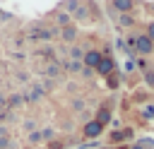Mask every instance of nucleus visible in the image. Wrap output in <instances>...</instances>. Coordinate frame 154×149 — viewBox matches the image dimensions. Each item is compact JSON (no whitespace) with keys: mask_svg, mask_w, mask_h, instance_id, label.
I'll return each instance as SVG.
<instances>
[{"mask_svg":"<svg viewBox=\"0 0 154 149\" xmlns=\"http://www.w3.org/2000/svg\"><path fill=\"white\" fill-rule=\"evenodd\" d=\"M132 46H135V53L137 55H152L154 53V41L147 34H137L135 41H132Z\"/></svg>","mask_w":154,"mask_h":149,"instance_id":"1","label":"nucleus"},{"mask_svg":"<svg viewBox=\"0 0 154 149\" xmlns=\"http://www.w3.org/2000/svg\"><path fill=\"white\" fill-rule=\"evenodd\" d=\"M101 60H103V53H101V50H96V48H91V50H84V58H82L84 67H91V70H96Z\"/></svg>","mask_w":154,"mask_h":149,"instance_id":"2","label":"nucleus"},{"mask_svg":"<svg viewBox=\"0 0 154 149\" xmlns=\"http://www.w3.org/2000/svg\"><path fill=\"white\" fill-rule=\"evenodd\" d=\"M82 132H84L87 139H96V137L103 132V125L96 123V120H89V123H84V130H82Z\"/></svg>","mask_w":154,"mask_h":149,"instance_id":"3","label":"nucleus"},{"mask_svg":"<svg viewBox=\"0 0 154 149\" xmlns=\"http://www.w3.org/2000/svg\"><path fill=\"white\" fill-rule=\"evenodd\" d=\"M113 70H116V62H113V58H111V55H103V60L99 62L96 72H99L101 77H111V74H113Z\"/></svg>","mask_w":154,"mask_h":149,"instance_id":"4","label":"nucleus"},{"mask_svg":"<svg viewBox=\"0 0 154 149\" xmlns=\"http://www.w3.org/2000/svg\"><path fill=\"white\" fill-rule=\"evenodd\" d=\"M111 5H113L116 12H120V14H130L132 7H135V0H111Z\"/></svg>","mask_w":154,"mask_h":149,"instance_id":"5","label":"nucleus"},{"mask_svg":"<svg viewBox=\"0 0 154 149\" xmlns=\"http://www.w3.org/2000/svg\"><path fill=\"white\" fill-rule=\"evenodd\" d=\"M60 36H63V41L72 43V41L77 38V26H75V24H70V26H63V29H60Z\"/></svg>","mask_w":154,"mask_h":149,"instance_id":"6","label":"nucleus"},{"mask_svg":"<svg viewBox=\"0 0 154 149\" xmlns=\"http://www.w3.org/2000/svg\"><path fill=\"white\" fill-rule=\"evenodd\" d=\"M130 137H132V130L125 127V130H116L111 135V142H123V139H130Z\"/></svg>","mask_w":154,"mask_h":149,"instance_id":"7","label":"nucleus"},{"mask_svg":"<svg viewBox=\"0 0 154 149\" xmlns=\"http://www.w3.org/2000/svg\"><path fill=\"white\" fill-rule=\"evenodd\" d=\"M118 26H123V29L135 26V17L132 14H118Z\"/></svg>","mask_w":154,"mask_h":149,"instance_id":"8","label":"nucleus"},{"mask_svg":"<svg viewBox=\"0 0 154 149\" xmlns=\"http://www.w3.org/2000/svg\"><path fill=\"white\" fill-rule=\"evenodd\" d=\"M96 123H101V125H106L108 120H111V111L103 106V108H99V113H96V118H94Z\"/></svg>","mask_w":154,"mask_h":149,"instance_id":"9","label":"nucleus"},{"mask_svg":"<svg viewBox=\"0 0 154 149\" xmlns=\"http://www.w3.org/2000/svg\"><path fill=\"white\" fill-rule=\"evenodd\" d=\"M72 17H77L79 22H87V19H91V17H89V10H87L84 5H79V7H77V10L72 12Z\"/></svg>","mask_w":154,"mask_h":149,"instance_id":"10","label":"nucleus"},{"mask_svg":"<svg viewBox=\"0 0 154 149\" xmlns=\"http://www.w3.org/2000/svg\"><path fill=\"white\" fill-rule=\"evenodd\" d=\"M142 120H154V106L152 103L142 106Z\"/></svg>","mask_w":154,"mask_h":149,"instance_id":"11","label":"nucleus"},{"mask_svg":"<svg viewBox=\"0 0 154 149\" xmlns=\"http://www.w3.org/2000/svg\"><path fill=\"white\" fill-rule=\"evenodd\" d=\"M70 58H72V60H82V58H84V50H82L79 46H72V48H70Z\"/></svg>","mask_w":154,"mask_h":149,"instance_id":"12","label":"nucleus"},{"mask_svg":"<svg viewBox=\"0 0 154 149\" xmlns=\"http://www.w3.org/2000/svg\"><path fill=\"white\" fill-rule=\"evenodd\" d=\"M70 17H72L70 12H60V14H58V24H60V26H70Z\"/></svg>","mask_w":154,"mask_h":149,"instance_id":"13","label":"nucleus"},{"mask_svg":"<svg viewBox=\"0 0 154 149\" xmlns=\"http://www.w3.org/2000/svg\"><path fill=\"white\" fill-rule=\"evenodd\" d=\"M144 84H147L149 89H154V70H147V72H144Z\"/></svg>","mask_w":154,"mask_h":149,"instance_id":"14","label":"nucleus"},{"mask_svg":"<svg viewBox=\"0 0 154 149\" xmlns=\"http://www.w3.org/2000/svg\"><path fill=\"white\" fill-rule=\"evenodd\" d=\"M51 77H58V72H60V65H48V70H46Z\"/></svg>","mask_w":154,"mask_h":149,"instance_id":"15","label":"nucleus"},{"mask_svg":"<svg viewBox=\"0 0 154 149\" xmlns=\"http://www.w3.org/2000/svg\"><path fill=\"white\" fill-rule=\"evenodd\" d=\"M144 34H147V36H149V38L154 41V19H152V22L147 24V31H144Z\"/></svg>","mask_w":154,"mask_h":149,"instance_id":"16","label":"nucleus"},{"mask_svg":"<svg viewBox=\"0 0 154 149\" xmlns=\"http://www.w3.org/2000/svg\"><path fill=\"white\" fill-rule=\"evenodd\" d=\"M125 72H135V60H128L125 62Z\"/></svg>","mask_w":154,"mask_h":149,"instance_id":"17","label":"nucleus"},{"mask_svg":"<svg viewBox=\"0 0 154 149\" xmlns=\"http://www.w3.org/2000/svg\"><path fill=\"white\" fill-rule=\"evenodd\" d=\"M108 87L116 89V87H118V77H108Z\"/></svg>","mask_w":154,"mask_h":149,"instance_id":"18","label":"nucleus"},{"mask_svg":"<svg viewBox=\"0 0 154 149\" xmlns=\"http://www.w3.org/2000/svg\"><path fill=\"white\" fill-rule=\"evenodd\" d=\"M29 139H31V142H41V139H43V137H41V132H34V135H31V137H29Z\"/></svg>","mask_w":154,"mask_h":149,"instance_id":"19","label":"nucleus"},{"mask_svg":"<svg viewBox=\"0 0 154 149\" xmlns=\"http://www.w3.org/2000/svg\"><path fill=\"white\" fill-rule=\"evenodd\" d=\"M82 74H84V77H91V74H94V70H91V67H84V70H82Z\"/></svg>","mask_w":154,"mask_h":149,"instance_id":"20","label":"nucleus"},{"mask_svg":"<svg viewBox=\"0 0 154 149\" xmlns=\"http://www.w3.org/2000/svg\"><path fill=\"white\" fill-rule=\"evenodd\" d=\"M132 149H144V147H142V144H135V147H132Z\"/></svg>","mask_w":154,"mask_h":149,"instance_id":"21","label":"nucleus"},{"mask_svg":"<svg viewBox=\"0 0 154 149\" xmlns=\"http://www.w3.org/2000/svg\"><path fill=\"white\" fill-rule=\"evenodd\" d=\"M152 55H154V53H152Z\"/></svg>","mask_w":154,"mask_h":149,"instance_id":"22","label":"nucleus"}]
</instances>
